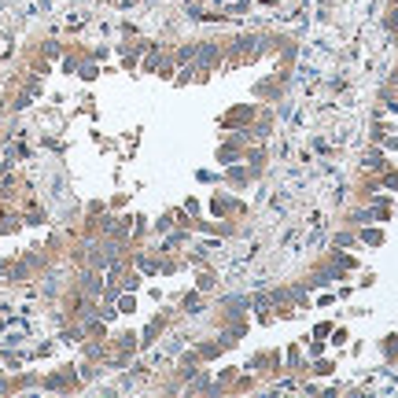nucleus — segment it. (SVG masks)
Instances as JSON below:
<instances>
[{"instance_id": "f257e3e1", "label": "nucleus", "mask_w": 398, "mask_h": 398, "mask_svg": "<svg viewBox=\"0 0 398 398\" xmlns=\"http://www.w3.org/2000/svg\"><path fill=\"white\" fill-rule=\"evenodd\" d=\"M361 240L369 243V247H380V243H384V232H380V229H365V232H361Z\"/></svg>"}, {"instance_id": "20e7f679", "label": "nucleus", "mask_w": 398, "mask_h": 398, "mask_svg": "<svg viewBox=\"0 0 398 398\" xmlns=\"http://www.w3.org/2000/svg\"><path fill=\"white\" fill-rule=\"evenodd\" d=\"M332 343H336V347H343V343H347V328H336V339H332Z\"/></svg>"}, {"instance_id": "7ed1b4c3", "label": "nucleus", "mask_w": 398, "mask_h": 398, "mask_svg": "<svg viewBox=\"0 0 398 398\" xmlns=\"http://www.w3.org/2000/svg\"><path fill=\"white\" fill-rule=\"evenodd\" d=\"M328 332H332V324H317V328H314V336H317V339H324Z\"/></svg>"}, {"instance_id": "f03ea898", "label": "nucleus", "mask_w": 398, "mask_h": 398, "mask_svg": "<svg viewBox=\"0 0 398 398\" xmlns=\"http://www.w3.org/2000/svg\"><path fill=\"white\" fill-rule=\"evenodd\" d=\"M332 369H336V361H317L314 369H310V372H317V376H328Z\"/></svg>"}]
</instances>
